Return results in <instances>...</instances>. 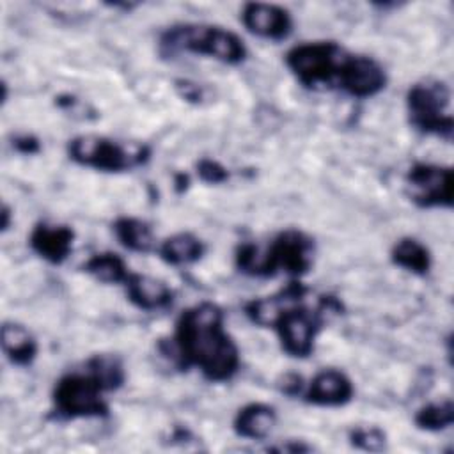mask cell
Segmentation results:
<instances>
[{
    "label": "cell",
    "instance_id": "obj_7",
    "mask_svg": "<svg viewBox=\"0 0 454 454\" xmlns=\"http://www.w3.org/2000/svg\"><path fill=\"white\" fill-rule=\"evenodd\" d=\"M450 89L445 82L427 78L413 83L406 92V114L413 129L447 142L452 140L454 119L449 114Z\"/></svg>",
    "mask_w": 454,
    "mask_h": 454
},
{
    "label": "cell",
    "instance_id": "obj_1",
    "mask_svg": "<svg viewBox=\"0 0 454 454\" xmlns=\"http://www.w3.org/2000/svg\"><path fill=\"white\" fill-rule=\"evenodd\" d=\"M160 349L179 369H197L211 383L231 381L241 367L239 348L225 330L223 310L213 301L184 309Z\"/></svg>",
    "mask_w": 454,
    "mask_h": 454
},
{
    "label": "cell",
    "instance_id": "obj_17",
    "mask_svg": "<svg viewBox=\"0 0 454 454\" xmlns=\"http://www.w3.org/2000/svg\"><path fill=\"white\" fill-rule=\"evenodd\" d=\"M277 424V410L266 403H248L238 410L232 429L247 440H264Z\"/></svg>",
    "mask_w": 454,
    "mask_h": 454
},
{
    "label": "cell",
    "instance_id": "obj_13",
    "mask_svg": "<svg viewBox=\"0 0 454 454\" xmlns=\"http://www.w3.org/2000/svg\"><path fill=\"white\" fill-rule=\"evenodd\" d=\"M74 231L64 223L39 222L34 225L28 236L30 248L50 264H62L73 252Z\"/></svg>",
    "mask_w": 454,
    "mask_h": 454
},
{
    "label": "cell",
    "instance_id": "obj_25",
    "mask_svg": "<svg viewBox=\"0 0 454 454\" xmlns=\"http://www.w3.org/2000/svg\"><path fill=\"white\" fill-rule=\"evenodd\" d=\"M176 90L190 103H200L204 99V89L190 80H176Z\"/></svg>",
    "mask_w": 454,
    "mask_h": 454
},
{
    "label": "cell",
    "instance_id": "obj_2",
    "mask_svg": "<svg viewBox=\"0 0 454 454\" xmlns=\"http://www.w3.org/2000/svg\"><path fill=\"white\" fill-rule=\"evenodd\" d=\"M124 381L126 371L117 355H92L83 371L67 372L55 381L51 392L53 415L64 420L108 417L110 404L105 394L121 388Z\"/></svg>",
    "mask_w": 454,
    "mask_h": 454
},
{
    "label": "cell",
    "instance_id": "obj_14",
    "mask_svg": "<svg viewBox=\"0 0 454 454\" xmlns=\"http://www.w3.org/2000/svg\"><path fill=\"white\" fill-rule=\"evenodd\" d=\"M307 294H309V287L300 278H291L277 293L250 300L245 305V314L254 325L261 328H273L282 309L305 298Z\"/></svg>",
    "mask_w": 454,
    "mask_h": 454
},
{
    "label": "cell",
    "instance_id": "obj_6",
    "mask_svg": "<svg viewBox=\"0 0 454 454\" xmlns=\"http://www.w3.org/2000/svg\"><path fill=\"white\" fill-rule=\"evenodd\" d=\"M66 153L80 167L96 172L121 174L149 161L151 147L142 142H124L105 135L85 133L67 140Z\"/></svg>",
    "mask_w": 454,
    "mask_h": 454
},
{
    "label": "cell",
    "instance_id": "obj_8",
    "mask_svg": "<svg viewBox=\"0 0 454 454\" xmlns=\"http://www.w3.org/2000/svg\"><path fill=\"white\" fill-rule=\"evenodd\" d=\"M316 245L314 239L300 229L280 231L268 247H262L266 277L286 273L291 278H301L312 270Z\"/></svg>",
    "mask_w": 454,
    "mask_h": 454
},
{
    "label": "cell",
    "instance_id": "obj_22",
    "mask_svg": "<svg viewBox=\"0 0 454 454\" xmlns=\"http://www.w3.org/2000/svg\"><path fill=\"white\" fill-rule=\"evenodd\" d=\"M413 422L422 431H429V433L443 431L450 427L454 422V404L450 399L427 403L415 411Z\"/></svg>",
    "mask_w": 454,
    "mask_h": 454
},
{
    "label": "cell",
    "instance_id": "obj_19",
    "mask_svg": "<svg viewBox=\"0 0 454 454\" xmlns=\"http://www.w3.org/2000/svg\"><path fill=\"white\" fill-rule=\"evenodd\" d=\"M390 261L404 271L424 277L433 266V255L429 248L417 238L404 236L397 239L390 250Z\"/></svg>",
    "mask_w": 454,
    "mask_h": 454
},
{
    "label": "cell",
    "instance_id": "obj_5",
    "mask_svg": "<svg viewBox=\"0 0 454 454\" xmlns=\"http://www.w3.org/2000/svg\"><path fill=\"white\" fill-rule=\"evenodd\" d=\"M339 314H342V301L332 294L319 296L314 309L305 305V298L287 305L273 325L282 351L293 358L310 356L317 335Z\"/></svg>",
    "mask_w": 454,
    "mask_h": 454
},
{
    "label": "cell",
    "instance_id": "obj_27",
    "mask_svg": "<svg viewBox=\"0 0 454 454\" xmlns=\"http://www.w3.org/2000/svg\"><path fill=\"white\" fill-rule=\"evenodd\" d=\"M268 450H271V452H309V450H312V447L307 445V443H303V442L287 440L286 443L268 447Z\"/></svg>",
    "mask_w": 454,
    "mask_h": 454
},
{
    "label": "cell",
    "instance_id": "obj_4",
    "mask_svg": "<svg viewBox=\"0 0 454 454\" xmlns=\"http://www.w3.org/2000/svg\"><path fill=\"white\" fill-rule=\"evenodd\" d=\"M351 57L337 41H309L286 53V66L309 90H340Z\"/></svg>",
    "mask_w": 454,
    "mask_h": 454
},
{
    "label": "cell",
    "instance_id": "obj_24",
    "mask_svg": "<svg viewBox=\"0 0 454 454\" xmlns=\"http://www.w3.org/2000/svg\"><path fill=\"white\" fill-rule=\"evenodd\" d=\"M197 176L200 181L207 183V184H222L229 179V172L227 168L211 158H202L197 161Z\"/></svg>",
    "mask_w": 454,
    "mask_h": 454
},
{
    "label": "cell",
    "instance_id": "obj_26",
    "mask_svg": "<svg viewBox=\"0 0 454 454\" xmlns=\"http://www.w3.org/2000/svg\"><path fill=\"white\" fill-rule=\"evenodd\" d=\"M12 147L21 154H35L41 151V144L34 135H20L14 137Z\"/></svg>",
    "mask_w": 454,
    "mask_h": 454
},
{
    "label": "cell",
    "instance_id": "obj_21",
    "mask_svg": "<svg viewBox=\"0 0 454 454\" xmlns=\"http://www.w3.org/2000/svg\"><path fill=\"white\" fill-rule=\"evenodd\" d=\"M82 270L101 284H124L129 275L126 261L115 252L94 254L85 261Z\"/></svg>",
    "mask_w": 454,
    "mask_h": 454
},
{
    "label": "cell",
    "instance_id": "obj_23",
    "mask_svg": "<svg viewBox=\"0 0 454 454\" xmlns=\"http://www.w3.org/2000/svg\"><path fill=\"white\" fill-rule=\"evenodd\" d=\"M349 443L360 450L380 452L387 447V433L376 426H360L349 431Z\"/></svg>",
    "mask_w": 454,
    "mask_h": 454
},
{
    "label": "cell",
    "instance_id": "obj_3",
    "mask_svg": "<svg viewBox=\"0 0 454 454\" xmlns=\"http://www.w3.org/2000/svg\"><path fill=\"white\" fill-rule=\"evenodd\" d=\"M158 48L163 57L195 53L227 66H238L248 57L247 44L236 32L211 23L172 25L160 35Z\"/></svg>",
    "mask_w": 454,
    "mask_h": 454
},
{
    "label": "cell",
    "instance_id": "obj_9",
    "mask_svg": "<svg viewBox=\"0 0 454 454\" xmlns=\"http://www.w3.org/2000/svg\"><path fill=\"white\" fill-rule=\"evenodd\" d=\"M406 193L410 200L422 207H452V168L436 163L417 161L406 176Z\"/></svg>",
    "mask_w": 454,
    "mask_h": 454
},
{
    "label": "cell",
    "instance_id": "obj_16",
    "mask_svg": "<svg viewBox=\"0 0 454 454\" xmlns=\"http://www.w3.org/2000/svg\"><path fill=\"white\" fill-rule=\"evenodd\" d=\"M2 351L12 365L28 367L37 358L39 344L34 333L21 323L5 321L0 330Z\"/></svg>",
    "mask_w": 454,
    "mask_h": 454
},
{
    "label": "cell",
    "instance_id": "obj_11",
    "mask_svg": "<svg viewBox=\"0 0 454 454\" xmlns=\"http://www.w3.org/2000/svg\"><path fill=\"white\" fill-rule=\"evenodd\" d=\"M387 71L376 59L353 53L340 92L356 99H369L378 96L387 87Z\"/></svg>",
    "mask_w": 454,
    "mask_h": 454
},
{
    "label": "cell",
    "instance_id": "obj_18",
    "mask_svg": "<svg viewBox=\"0 0 454 454\" xmlns=\"http://www.w3.org/2000/svg\"><path fill=\"white\" fill-rule=\"evenodd\" d=\"M158 254L167 264L184 266L200 261L206 254V245L193 232H176L161 241Z\"/></svg>",
    "mask_w": 454,
    "mask_h": 454
},
{
    "label": "cell",
    "instance_id": "obj_12",
    "mask_svg": "<svg viewBox=\"0 0 454 454\" xmlns=\"http://www.w3.org/2000/svg\"><path fill=\"white\" fill-rule=\"evenodd\" d=\"M355 387L349 376L339 369H321L303 392V401L312 406L337 408L351 403Z\"/></svg>",
    "mask_w": 454,
    "mask_h": 454
},
{
    "label": "cell",
    "instance_id": "obj_20",
    "mask_svg": "<svg viewBox=\"0 0 454 454\" xmlns=\"http://www.w3.org/2000/svg\"><path fill=\"white\" fill-rule=\"evenodd\" d=\"M114 232L117 241L129 252L149 254L156 247V239L151 225L140 218L119 216L114 222Z\"/></svg>",
    "mask_w": 454,
    "mask_h": 454
},
{
    "label": "cell",
    "instance_id": "obj_15",
    "mask_svg": "<svg viewBox=\"0 0 454 454\" xmlns=\"http://www.w3.org/2000/svg\"><path fill=\"white\" fill-rule=\"evenodd\" d=\"M122 286L129 303H133L137 309L145 312L163 310L170 307L174 301L172 287L158 277L129 271Z\"/></svg>",
    "mask_w": 454,
    "mask_h": 454
},
{
    "label": "cell",
    "instance_id": "obj_10",
    "mask_svg": "<svg viewBox=\"0 0 454 454\" xmlns=\"http://www.w3.org/2000/svg\"><path fill=\"white\" fill-rule=\"evenodd\" d=\"M243 27L266 41H284L291 35L294 21L291 12L275 4L248 2L241 9Z\"/></svg>",
    "mask_w": 454,
    "mask_h": 454
},
{
    "label": "cell",
    "instance_id": "obj_28",
    "mask_svg": "<svg viewBox=\"0 0 454 454\" xmlns=\"http://www.w3.org/2000/svg\"><path fill=\"white\" fill-rule=\"evenodd\" d=\"M2 232H7L9 227H11V218H12V213H11V207L7 204H4L2 207Z\"/></svg>",
    "mask_w": 454,
    "mask_h": 454
}]
</instances>
